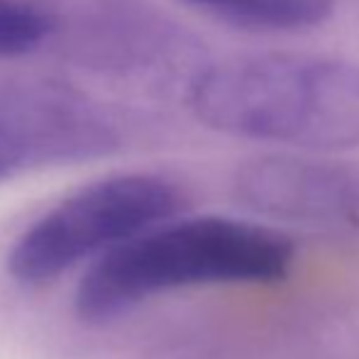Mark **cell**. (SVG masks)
I'll return each instance as SVG.
<instances>
[{
	"instance_id": "6da1fadb",
	"label": "cell",
	"mask_w": 359,
	"mask_h": 359,
	"mask_svg": "<svg viewBox=\"0 0 359 359\" xmlns=\"http://www.w3.org/2000/svg\"><path fill=\"white\" fill-rule=\"evenodd\" d=\"M186 100L201 125L230 137L293 154L359 147V64L350 59L235 54L196 69Z\"/></svg>"
},
{
	"instance_id": "7a4b0ae2",
	"label": "cell",
	"mask_w": 359,
	"mask_h": 359,
	"mask_svg": "<svg viewBox=\"0 0 359 359\" xmlns=\"http://www.w3.org/2000/svg\"><path fill=\"white\" fill-rule=\"evenodd\" d=\"M293 257V242L264 222L179 215L100 257L76 288L74 308L83 323L98 325L166 291L276 284L288 276Z\"/></svg>"
},
{
	"instance_id": "3957f363",
	"label": "cell",
	"mask_w": 359,
	"mask_h": 359,
	"mask_svg": "<svg viewBox=\"0 0 359 359\" xmlns=\"http://www.w3.org/2000/svg\"><path fill=\"white\" fill-rule=\"evenodd\" d=\"M186 208L174 181L156 174H115L86 184L42 213L8 252L15 281L44 286L95 255L169 222Z\"/></svg>"
},
{
	"instance_id": "277c9868",
	"label": "cell",
	"mask_w": 359,
	"mask_h": 359,
	"mask_svg": "<svg viewBox=\"0 0 359 359\" xmlns=\"http://www.w3.org/2000/svg\"><path fill=\"white\" fill-rule=\"evenodd\" d=\"M242 205L274 220L359 237V161L323 154H264L237 166Z\"/></svg>"
},
{
	"instance_id": "5b68a950",
	"label": "cell",
	"mask_w": 359,
	"mask_h": 359,
	"mask_svg": "<svg viewBox=\"0 0 359 359\" xmlns=\"http://www.w3.org/2000/svg\"><path fill=\"white\" fill-rule=\"evenodd\" d=\"M115 130L83 98L54 86L0 93V184L25 171L108 154Z\"/></svg>"
},
{
	"instance_id": "8992f818",
	"label": "cell",
	"mask_w": 359,
	"mask_h": 359,
	"mask_svg": "<svg viewBox=\"0 0 359 359\" xmlns=\"http://www.w3.org/2000/svg\"><path fill=\"white\" fill-rule=\"evenodd\" d=\"M213 22L247 32H301L332 18L337 0H176Z\"/></svg>"
},
{
	"instance_id": "52a82bcc",
	"label": "cell",
	"mask_w": 359,
	"mask_h": 359,
	"mask_svg": "<svg viewBox=\"0 0 359 359\" xmlns=\"http://www.w3.org/2000/svg\"><path fill=\"white\" fill-rule=\"evenodd\" d=\"M52 22L47 13L25 0H0V59L34 52L47 39Z\"/></svg>"
}]
</instances>
